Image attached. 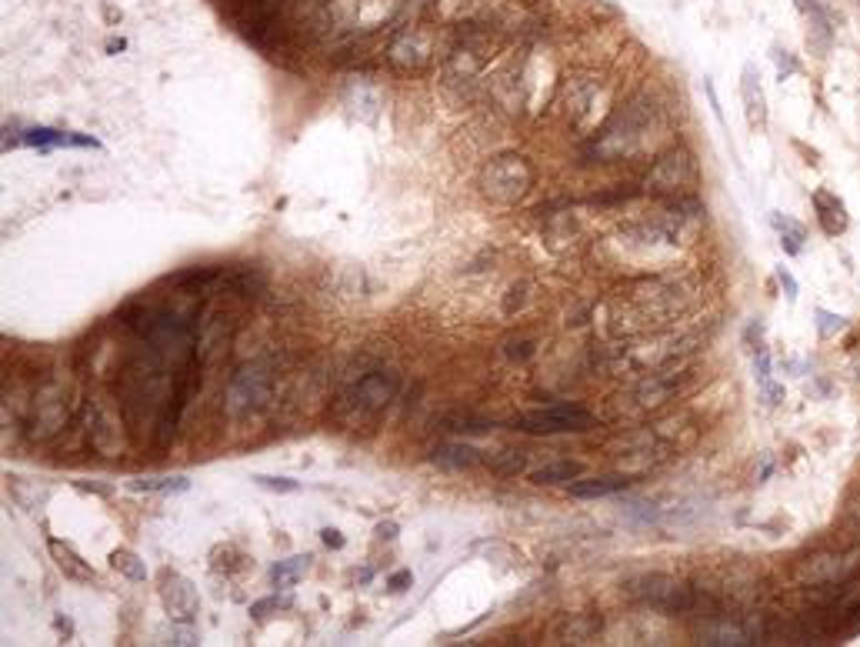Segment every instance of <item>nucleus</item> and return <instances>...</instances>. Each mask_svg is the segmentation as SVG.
Instances as JSON below:
<instances>
[{
  "label": "nucleus",
  "mask_w": 860,
  "mask_h": 647,
  "mask_svg": "<svg viewBox=\"0 0 860 647\" xmlns=\"http://www.w3.org/2000/svg\"><path fill=\"white\" fill-rule=\"evenodd\" d=\"M697 297V287L687 277H647V281L634 284L627 294L620 317H614L617 334H640L654 331V327L674 321L684 311H690Z\"/></svg>",
  "instance_id": "obj_1"
},
{
  "label": "nucleus",
  "mask_w": 860,
  "mask_h": 647,
  "mask_svg": "<svg viewBox=\"0 0 860 647\" xmlns=\"http://www.w3.org/2000/svg\"><path fill=\"white\" fill-rule=\"evenodd\" d=\"M397 391H400V377L394 371L377 367V371L364 374L350 391L337 397L334 417L347 431H374V424L384 417Z\"/></svg>",
  "instance_id": "obj_2"
},
{
  "label": "nucleus",
  "mask_w": 860,
  "mask_h": 647,
  "mask_svg": "<svg viewBox=\"0 0 860 647\" xmlns=\"http://www.w3.org/2000/svg\"><path fill=\"white\" fill-rule=\"evenodd\" d=\"M534 181H537L534 164H530L524 154L490 157V161L480 167V177H477L480 194L500 207H514V204L524 201V197L530 194V187H534Z\"/></svg>",
  "instance_id": "obj_3"
},
{
  "label": "nucleus",
  "mask_w": 860,
  "mask_h": 647,
  "mask_svg": "<svg viewBox=\"0 0 860 647\" xmlns=\"http://www.w3.org/2000/svg\"><path fill=\"white\" fill-rule=\"evenodd\" d=\"M700 181V167L694 161V154L684 151V147H670L650 164V171L644 177V191L654 197H690Z\"/></svg>",
  "instance_id": "obj_4"
},
{
  "label": "nucleus",
  "mask_w": 860,
  "mask_h": 647,
  "mask_svg": "<svg viewBox=\"0 0 860 647\" xmlns=\"http://www.w3.org/2000/svg\"><path fill=\"white\" fill-rule=\"evenodd\" d=\"M624 594L630 601L644 604V607H654V611H667V614H684L694 607V594L690 587H684L677 577L670 574H640V577H630L624 584Z\"/></svg>",
  "instance_id": "obj_5"
},
{
  "label": "nucleus",
  "mask_w": 860,
  "mask_h": 647,
  "mask_svg": "<svg viewBox=\"0 0 860 647\" xmlns=\"http://www.w3.org/2000/svg\"><path fill=\"white\" fill-rule=\"evenodd\" d=\"M270 391H274V374L267 364H244L240 371L230 377L227 384V414H257L260 407H267Z\"/></svg>",
  "instance_id": "obj_6"
},
{
  "label": "nucleus",
  "mask_w": 860,
  "mask_h": 647,
  "mask_svg": "<svg viewBox=\"0 0 860 647\" xmlns=\"http://www.w3.org/2000/svg\"><path fill=\"white\" fill-rule=\"evenodd\" d=\"M857 567H860V547H850V551H820L804 557L794 567V581L800 587H834L844 584Z\"/></svg>",
  "instance_id": "obj_7"
},
{
  "label": "nucleus",
  "mask_w": 860,
  "mask_h": 647,
  "mask_svg": "<svg viewBox=\"0 0 860 647\" xmlns=\"http://www.w3.org/2000/svg\"><path fill=\"white\" fill-rule=\"evenodd\" d=\"M594 427V414L580 404H547L524 414L517 421V431L527 434H584Z\"/></svg>",
  "instance_id": "obj_8"
},
{
  "label": "nucleus",
  "mask_w": 860,
  "mask_h": 647,
  "mask_svg": "<svg viewBox=\"0 0 860 647\" xmlns=\"http://www.w3.org/2000/svg\"><path fill=\"white\" fill-rule=\"evenodd\" d=\"M87 441L100 457H120L124 454V417L110 397H90L87 401Z\"/></svg>",
  "instance_id": "obj_9"
},
{
  "label": "nucleus",
  "mask_w": 860,
  "mask_h": 647,
  "mask_svg": "<svg viewBox=\"0 0 860 647\" xmlns=\"http://www.w3.org/2000/svg\"><path fill=\"white\" fill-rule=\"evenodd\" d=\"M67 391L60 384L37 387L34 404H30V437L34 441H50L67 427Z\"/></svg>",
  "instance_id": "obj_10"
},
{
  "label": "nucleus",
  "mask_w": 860,
  "mask_h": 647,
  "mask_svg": "<svg viewBox=\"0 0 860 647\" xmlns=\"http://www.w3.org/2000/svg\"><path fill=\"white\" fill-rule=\"evenodd\" d=\"M387 61L394 71L404 74H420L427 71L430 61H434V37L427 31H400L394 37V44L387 47Z\"/></svg>",
  "instance_id": "obj_11"
},
{
  "label": "nucleus",
  "mask_w": 860,
  "mask_h": 647,
  "mask_svg": "<svg viewBox=\"0 0 860 647\" xmlns=\"http://www.w3.org/2000/svg\"><path fill=\"white\" fill-rule=\"evenodd\" d=\"M160 604H164L170 621L180 627L194 624L200 614V597H197L194 581H187V577L177 571H164V577H160Z\"/></svg>",
  "instance_id": "obj_12"
},
{
  "label": "nucleus",
  "mask_w": 860,
  "mask_h": 647,
  "mask_svg": "<svg viewBox=\"0 0 860 647\" xmlns=\"http://www.w3.org/2000/svg\"><path fill=\"white\" fill-rule=\"evenodd\" d=\"M597 87L600 81L594 74H574L567 77V81H560V107H564V114L570 117V121H584V117L590 114V107H594L597 101Z\"/></svg>",
  "instance_id": "obj_13"
},
{
  "label": "nucleus",
  "mask_w": 860,
  "mask_h": 647,
  "mask_svg": "<svg viewBox=\"0 0 860 647\" xmlns=\"http://www.w3.org/2000/svg\"><path fill=\"white\" fill-rule=\"evenodd\" d=\"M740 101H744V114L750 131H764L767 127V94L764 84H760V74L754 64H747L740 71Z\"/></svg>",
  "instance_id": "obj_14"
},
{
  "label": "nucleus",
  "mask_w": 860,
  "mask_h": 647,
  "mask_svg": "<svg viewBox=\"0 0 860 647\" xmlns=\"http://www.w3.org/2000/svg\"><path fill=\"white\" fill-rule=\"evenodd\" d=\"M344 107L357 117V121L374 124L377 114H380V91L367 81V77H354V81L344 87Z\"/></svg>",
  "instance_id": "obj_15"
},
{
  "label": "nucleus",
  "mask_w": 860,
  "mask_h": 647,
  "mask_svg": "<svg viewBox=\"0 0 860 647\" xmlns=\"http://www.w3.org/2000/svg\"><path fill=\"white\" fill-rule=\"evenodd\" d=\"M47 551H50V557H54V564L60 567V574L70 577V581H77V584H97V571H94V567H90L84 557H80L67 541L47 537Z\"/></svg>",
  "instance_id": "obj_16"
},
{
  "label": "nucleus",
  "mask_w": 860,
  "mask_h": 647,
  "mask_svg": "<svg viewBox=\"0 0 860 647\" xmlns=\"http://www.w3.org/2000/svg\"><path fill=\"white\" fill-rule=\"evenodd\" d=\"M810 201H814L817 221H820V227H824V234L837 237V234L847 231V224H850V221H847V207H844V201H840L834 191L820 187V191H814V197H810Z\"/></svg>",
  "instance_id": "obj_17"
},
{
  "label": "nucleus",
  "mask_w": 860,
  "mask_h": 647,
  "mask_svg": "<svg viewBox=\"0 0 860 647\" xmlns=\"http://www.w3.org/2000/svg\"><path fill=\"white\" fill-rule=\"evenodd\" d=\"M434 464L447 467V471H464V467H477L480 464V451L477 447H470L464 441H447L434 447V457H430Z\"/></svg>",
  "instance_id": "obj_18"
},
{
  "label": "nucleus",
  "mask_w": 860,
  "mask_h": 647,
  "mask_svg": "<svg viewBox=\"0 0 860 647\" xmlns=\"http://www.w3.org/2000/svg\"><path fill=\"white\" fill-rule=\"evenodd\" d=\"M830 47H834V27H830V17L824 14V7H820V11L807 14V51L824 61L830 54Z\"/></svg>",
  "instance_id": "obj_19"
},
{
  "label": "nucleus",
  "mask_w": 860,
  "mask_h": 647,
  "mask_svg": "<svg viewBox=\"0 0 860 647\" xmlns=\"http://www.w3.org/2000/svg\"><path fill=\"white\" fill-rule=\"evenodd\" d=\"M627 484H630V477H624V474L584 477V481H574V484H570V497H580V501H587V497H607V494L624 491Z\"/></svg>",
  "instance_id": "obj_20"
},
{
  "label": "nucleus",
  "mask_w": 860,
  "mask_h": 647,
  "mask_svg": "<svg viewBox=\"0 0 860 647\" xmlns=\"http://www.w3.org/2000/svg\"><path fill=\"white\" fill-rule=\"evenodd\" d=\"M600 631V617H587V614H570L560 621L557 637L567 644H587L590 637Z\"/></svg>",
  "instance_id": "obj_21"
},
{
  "label": "nucleus",
  "mask_w": 860,
  "mask_h": 647,
  "mask_svg": "<svg viewBox=\"0 0 860 647\" xmlns=\"http://www.w3.org/2000/svg\"><path fill=\"white\" fill-rule=\"evenodd\" d=\"M580 477V467L574 461H554V464H544L530 474V481L540 484V487H554V484H574Z\"/></svg>",
  "instance_id": "obj_22"
},
{
  "label": "nucleus",
  "mask_w": 860,
  "mask_h": 647,
  "mask_svg": "<svg viewBox=\"0 0 860 647\" xmlns=\"http://www.w3.org/2000/svg\"><path fill=\"white\" fill-rule=\"evenodd\" d=\"M307 571H310V554H294V557H287V561L274 564L270 581H274V587H294Z\"/></svg>",
  "instance_id": "obj_23"
},
{
  "label": "nucleus",
  "mask_w": 860,
  "mask_h": 647,
  "mask_svg": "<svg viewBox=\"0 0 860 647\" xmlns=\"http://www.w3.org/2000/svg\"><path fill=\"white\" fill-rule=\"evenodd\" d=\"M770 224L777 227V234H780V244H784V251H787L790 257L804 251V241H807V231H804V224L790 221V217H780V214H774V217H770Z\"/></svg>",
  "instance_id": "obj_24"
},
{
  "label": "nucleus",
  "mask_w": 860,
  "mask_h": 647,
  "mask_svg": "<svg viewBox=\"0 0 860 647\" xmlns=\"http://www.w3.org/2000/svg\"><path fill=\"white\" fill-rule=\"evenodd\" d=\"M110 567H114L117 574H124L127 581H147V564L140 561V557L134 551H127V547H117V551H110Z\"/></svg>",
  "instance_id": "obj_25"
},
{
  "label": "nucleus",
  "mask_w": 860,
  "mask_h": 647,
  "mask_svg": "<svg viewBox=\"0 0 860 647\" xmlns=\"http://www.w3.org/2000/svg\"><path fill=\"white\" fill-rule=\"evenodd\" d=\"M130 491H144V494H150V491H157V494H174V491H187L190 487V481L184 474H177V477H134V481L127 484Z\"/></svg>",
  "instance_id": "obj_26"
},
{
  "label": "nucleus",
  "mask_w": 860,
  "mask_h": 647,
  "mask_svg": "<svg viewBox=\"0 0 860 647\" xmlns=\"http://www.w3.org/2000/svg\"><path fill=\"white\" fill-rule=\"evenodd\" d=\"M844 327L847 324H844V317H840V314H830V311H824V307L817 311V334L820 337H834V334L844 331Z\"/></svg>",
  "instance_id": "obj_27"
},
{
  "label": "nucleus",
  "mask_w": 860,
  "mask_h": 647,
  "mask_svg": "<svg viewBox=\"0 0 860 647\" xmlns=\"http://www.w3.org/2000/svg\"><path fill=\"white\" fill-rule=\"evenodd\" d=\"M254 484L267 487V491H277V494H290L300 487L297 481H290V477H270V474H254Z\"/></svg>",
  "instance_id": "obj_28"
},
{
  "label": "nucleus",
  "mask_w": 860,
  "mask_h": 647,
  "mask_svg": "<svg viewBox=\"0 0 860 647\" xmlns=\"http://www.w3.org/2000/svg\"><path fill=\"white\" fill-rule=\"evenodd\" d=\"M774 64H777V74H780V84L787 81V77H794L797 74V61L794 57H790V51H774Z\"/></svg>",
  "instance_id": "obj_29"
},
{
  "label": "nucleus",
  "mask_w": 860,
  "mask_h": 647,
  "mask_svg": "<svg viewBox=\"0 0 860 647\" xmlns=\"http://www.w3.org/2000/svg\"><path fill=\"white\" fill-rule=\"evenodd\" d=\"M280 604H284V601H277V597H260V601L250 604V617H254V621H264V617L274 614Z\"/></svg>",
  "instance_id": "obj_30"
},
{
  "label": "nucleus",
  "mask_w": 860,
  "mask_h": 647,
  "mask_svg": "<svg viewBox=\"0 0 860 647\" xmlns=\"http://www.w3.org/2000/svg\"><path fill=\"white\" fill-rule=\"evenodd\" d=\"M847 527H850V534L860 537V491L847 501Z\"/></svg>",
  "instance_id": "obj_31"
},
{
  "label": "nucleus",
  "mask_w": 860,
  "mask_h": 647,
  "mask_svg": "<svg viewBox=\"0 0 860 647\" xmlns=\"http://www.w3.org/2000/svg\"><path fill=\"white\" fill-rule=\"evenodd\" d=\"M777 281H780V287H784L787 301H797V281H794V274H790L784 264L777 267Z\"/></svg>",
  "instance_id": "obj_32"
},
{
  "label": "nucleus",
  "mask_w": 860,
  "mask_h": 647,
  "mask_svg": "<svg viewBox=\"0 0 860 647\" xmlns=\"http://www.w3.org/2000/svg\"><path fill=\"white\" fill-rule=\"evenodd\" d=\"M410 584H414V574H410V571H397V574H390V577H387V587H390V591H407Z\"/></svg>",
  "instance_id": "obj_33"
},
{
  "label": "nucleus",
  "mask_w": 860,
  "mask_h": 647,
  "mask_svg": "<svg viewBox=\"0 0 860 647\" xmlns=\"http://www.w3.org/2000/svg\"><path fill=\"white\" fill-rule=\"evenodd\" d=\"M320 541H324L327 547H334V551H340V547H344V537H340L337 527H324V531H320Z\"/></svg>",
  "instance_id": "obj_34"
},
{
  "label": "nucleus",
  "mask_w": 860,
  "mask_h": 647,
  "mask_svg": "<svg viewBox=\"0 0 860 647\" xmlns=\"http://www.w3.org/2000/svg\"><path fill=\"white\" fill-rule=\"evenodd\" d=\"M764 397H767V404L774 407V404H780V397H784V387H777V384H764Z\"/></svg>",
  "instance_id": "obj_35"
},
{
  "label": "nucleus",
  "mask_w": 860,
  "mask_h": 647,
  "mask_svg": "<svg viewBox=\"0 0 860 647\" xmlns=\"http://www.w3.org/2000/svg\"><path fill=\"white\" fill-rule=\"evenodd\" d=\"M377 537H380V541H394V537H397V524H394V521L377 524Z\"/></svg>",
  "instance_id": "obj_36"
},
{
  "label": "nucleus",
  "mask_w": 860,
  "mask_h": 647,
  "mask_svg": "<svg viewBox=\"0 0 860 647\" xmlns=\"http://www.w3.org/2000/svg\"><path fill=\"white\" fill-rule=\"evenodd\" d=\"M794 4H797V11H800V14L820 11V4H817V0H794Z\"/></svg>",
  "instance_id": "obj_37"
},
{
  "label": "nucleus",
  "mask_w": 860,
  "mask_h": 647,
  "mask_svg": "<svg viewBox=\"0 0 860 647\" xmlns=\"http://www.w3.org/2000/svg\"><path fill=\"white\" fill-rule=\"evenodd\" d=\"M77 487H80V491H94V494H110L107 487H100V484H84V481H77Z\"/></svg>",
  "instance_id": "obj_38"
},
{
  "label": "nucleus",
  "mask_w": 860,
  "mask_h": 647,
  "mask_svg": "<svg viewBox=\"0 0 860 647\" xmlns=\"http://www.w3.org/2000/svg\"><path fill=\"white\" fill-rule=\"evenodd\" d=\"M854 7H857V11H860V0H854Z\"/></svg>",
  "instance_id": "obj_39"
}]
</instances>
